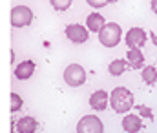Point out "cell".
<instances>
[{"label": "cell", "mask_w": 157, "mask_h": 133, "mask_svg": "<svg viewBox=\"0 0 157 133\" xmlns=\"http://www.w3.org/2000/svg\"><path fill=\"white\" fill-rule=\"evenodd\" d=\"M39 128V122L33 119V117H22L18 122H17V131L18 133H35Z\"/></svg>", "instance_id": "12"}, {"label": "cell", "mask_w": 157, "mask_h": 133, "mask_svg": "<svg viewBox=\"0 0 157 133\" xmlns=\"http://www.w3.org/2000/svg\"><path fill=\"white\" fill-rule=\"evenodd\" d=\"M108 104L113 108L115 113H128L133 104H135V98H133V93L128 88H122L119 86L110 93V98H108Z\"/></svg>", "instance_id": "1"}, {"label": "cell", "mask_w": 157, "mask_h": 133, "mask_svg": "<svg viewBox=\"0 0 157 133\" xmlns=\"http://www.w3.org/2000/svg\"><path fill=\"white\" fill-rule=\"evenodd\" d=\"M150 39H152V42L157 46V33H155V31H152V33H150Z\"/></svg>", "instance_id": "21"}, {"label": "cell", "mask_w": 157, "mask_h": 133, "mask_svg": "<svg viewBox=\"0 0 157 133\" xmlns=\"http://www.w3.org/2000/svg\"><path fill=\"white\" fill-rule=\"evenodd\" d=\"M64 82L70 88H78L86 82V69L80 64H70L64 69Z\"/></svg>", "instance_id": "3"}, {"label": "cell", "mask_w": 157, "mask_h": 133, "mask_svg": "<svg viewBox=\"0 0 157 133\" xmlns=\"http://www.w3.org/2000/svg\"><path fill=\"white\" fill-rule=\"evenodd\" d=\"M122 130L126 133H139L143 130V120L135 113H124L122 117Z\"/></svg>", "instance_id": "8"}, {"label": "cell", "mask_w": 157, "mask_h": 133, "mask_svg": "<svg viewBox=\"0 0 157 133\" xmlns=\"http://www.w3.org/2000/svg\"><path fill=\"white\" fill-rule=\"evenodd\" d=\"M126 69H128V62H126L124 58H115V60H112L110 66H108V71H110L113 77H121L122 73H126Z\"/></svg>", "instance_id": "14"}, {"label": "cell", "mask_w": 157, "mask_h": 133, "mask_svg": "<svg viewBox=\"0 0 157 133\" xmlns=\"http://www.w3.org/2000/svg\"><path fill=\"white\" fill-rule=\"evenodd\" d=\"M64 33H66L68 40L73 42V44H84L90 39V31L86 29V26H80V24H70V26H66Z\"/></svg>", "instance_id": "7"}, {"label": "cell", "mask_w": 157, "mask_h": 133, "mask_svg": "<svg viewBox=\"0 0 157 133\" xmlns=\"http://www.w3.org/2000/svg\"><path fill=\"white\" fill-rule=\"evenodd\" d=\"M137 109H139V111H141L146 119H152V109H148L146 106H137Z\"/></svg>", "instance_id": "19"}, {"label": "cell", "mask_w": 157, "mask_h": 133, "mask_svg": "<svg viewBox=\"0 0 157 133\" xmlns=\"http://www.w3.org/2000/svg\"><path fill=\"white\" fill-rule=\"evenodd\" d=\"M113 2H119V0H106V4H113Z\"/></svg>", "instance_id": "22"}, {"label": "cell", "mask_w": 157, "mask_h": 133, "mask_svg": "<svg viewBox=\"0 0 157 133\" xmlns=\"http://www.w3.org/2000/svg\"><path fill=\"white\" fill-rule=\"evenodd\" d=\"M33 22V11L28 6H15L11 9V26L13 28H26Z\"/></svg>", "instance_id": "4"}, {"label": "cell", "mask_w": 157, "mask_h": 133, "mask_svg": "<svg viewBox=\"0 0 157 133\" xmlns=\"http://www.w3.org/2000/svg\"><path fill=\"white\" fill-rule=\"evenodd\" d=\"M33 73H35V62L33 60H24L15 68V77L18 80H28V79H31Z\"/></svg>", "instance_id": "10"}, {"label": "cell", "mask_w": 157, "mask_h": 133, "mask_svg": "<svg viewBox=\"0 0 157 133\" xmlns=\"http://www.w3.org/2000/svg\"><path fill=\"white\" fill-rule=\"evenodd\" d=\"M146 40H148V35L143 28H132L124 37V42L128 46V49H141L146 44Z\"/></svg>", "instance_id": "6"}, {"label": "cell", "mask_w": 157, "mask_h": 133, "mask_svg": "<svg viewBox=\"0 0 157 133\" xmlns=\"http://www.w3.org/2000/svg\"><path fill=\"white\" fill-rule=\"evenodd\" d=\"M71 2H73V0H49L51 7L57 9V11H66V9H70Z\"/></svg>", "instance_id": "16"}, {"label": "cell", "mask_w": 157, "mask_h": 133, "mask_svg": "<svg viewBox=\"0 0 157 133\" xmlns=\"http://www.w3.org/2000/svg\"><path fill=\"white\" fill-rule=\"evenodd\" d=\"M108 98H110V95H108L104 89H97V91L91 93V97H90V106H91V109H95V111H104V109L108 108Z\"/></svg>", "instance_id": "9"}, {"label": "cell", "mask_w": 157, "mask_h": 133, "mask_svg": "<svg viewBox=\"0 0 157 133\" xmlns=\"http://www.w3.org/2000/svg\"><path fill=\"white\" fill-rule=\"evenodd\" d=\"M104 17L101 13H90L88 18H86V29L88 31H93V33H99V29L104 26Z\"/></svg>", "instance_id": "13"}, {"label": "cell", "mask_w": 157, "mask_h": 133, "mask_svg": "<svg viewBox=\"0 0 157 133\" xmlns=\"http://www.w3.org/2000/svg\"><path fill=\"white\" fill-rule=\"evenodd\" d=\"M150 7H152V11L157 15V0H152V2H150Z\"/></svg>", "instance_id": "20"}, {"label": "cell", "mask_w": 157, "mask_h": 133, "mask_svg": "<svg viewBox=\"0 0 157 133\" xmlns=\"http://www.w3.org/2000/svg\"><path fill=\"white\" fill-rule=\"evenodd\" d=\"M121 37H122V29L117 22H106L99 29V42L104 47H115L121 42Z\"/></svg>", "instance_id": "2"}, {"label": "cell", "mask_w": 157, "mask_h": 133, "mask_svg": "<svg viewBox=\"0 0 157 133\" xmlns=\"http://www.w3.org/2000/svg\"><path fill=\"white\" fill-rule=\"evenodd\" d=\"M22 108V98L17 93H11V113H17Z\"/></svg>", "instance_id": "17"}, {"label": "cell", "mask_w": 157, "mask_h": 133, "mask_svg": "<svg viewBox=\"0 0 157 133\" xmlns=\"http://www.w3.org/2000/svg\"><path fill=\"white\" fill-rule=\"evenodd\" d=\"M77 133H104V126L99 117L84 115L77 124Z\"/></svg>", "instance_id": "5"}, {"label": "cell", "mask_w": 157, "mask_h": 133, "mask_svg": "<svg viewBox=\"0 0 157 133\" xmlns=\"http://www.w3.org/2000/svg\"><path fill=\"white\" fill-rule=\"evenodd\" d=\"M126 58H128L126 62H128V66L132 69H141L144 66V55H143L141 49H128Z\"/></svg>", "instance_id": "11"}, {"label": "cell", "mask_w": 157, "mask_h": 133, "mask_svg": "<svg viewBox=\"0 0 157 133\" xmlns=\"http://www.w3.org/2000/svg\"><path fill=\"white\" fill-rule=\"evenodd\" d=\"M141 69H143V73H141L143 80H144L148 86L155 84V82H157V69H155V68H154V66H143Z\"/></svg>", "instance_id": "15"}, {"label": "cell", "mask_w": 157, "mask_h": 133, "mask_svg": "<svg viewBox=\"0 0 157 133\" xmlns=\"http://www.w3.org/2000/svg\"><path fill=\"white\" fill-rule=\"evenodd\" d=\"M91 7H95V9H101V7H104L106 6V0H86Z\"/></svg>", "instance_id": "18"}]
</instances>
